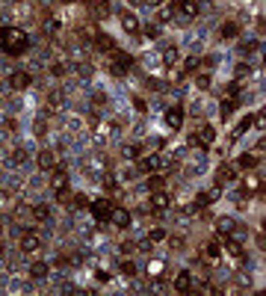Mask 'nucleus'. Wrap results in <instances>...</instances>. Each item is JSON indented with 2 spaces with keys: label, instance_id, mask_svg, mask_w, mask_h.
<instances>
[{
  "label": "nucleus",
  "instance_id": "nucleus-1",
  "mask_svg": "<svg viewBox=\"0 0 266 296\" xmlns=\"http://www.w3.org/2000/svg\"><path fill=\"white\" fill-rule=\"evenodd\" d=\"M30 48V36L21 27H3L0 33V51H6L9 56H21Z\"/></svg>",
  "mask_w": 266,
  "mask_h": 296
},
{
  "label": "nucleus",
  "instance_id": "nucleus-2",
  "mask_svg": "<svg viewBox=\"0 0 266 296\" xmlns=\"http://www.w3.org/2000/svg\"><path fill=\"white\" fill-rule=\"evenodd\" d=\"M169 163L160 157V154H148V157H139V163H136V172H145V175H151V172H163Z\"/></svg>",
  "mask_w": 266,
  "mask_h": 296
},
{
  "label": "nucleus",
  "instance_id": "nucleus-3",
  "mask_svg": "<svg viewBox=\"0 0 266 296\" xmlns=\"http://www.w3.org/2000/svg\"><path fill=\"white\" fill-rule=\"evenodd\" d=\"M130 62H133V59H130L127 54H122V51H116V59H112V62H109V71H112V74H116V77H122V74H127V68H130Z\"/></svg>",
  "mask_w": 266,
  "mask_h": 296
},
{
  "label": "nucleus",
  "instance_id": "nucleus-4",
  "mask_svg": "<svg viewBox=\"0 0 266 296\" xmlns=\"http://www.w3.org/2000/svg\"><path fill=\"white\" fill-rule=\"evenodd\" d=\"M169 204H172V199H169L166 190H154V193H151V210H154V213L169 210Z\"/></svg>",
  "mask_w": 266,
  "mask_h": 296
},
{
  "label": "nucleus",
  "instance_id": "nucleus-5",
  "mask_svg": "<svg viewBox=\"0 0 266 296\" xmlns=\"http://www.w3.org/2000/svg\"><path fill=\"white\" fill-rule=\"evenodd\" d=\"M175 12H180L183 18H195L198 15V0H172Z\"/></svg>",
  "mask_w": 266,
  "mask_h": 296
},
{
  "label": "nucleus",
  "instance_id": "nucleus-6",
  "mask_svg": "<svg viewBox=\"0 0 266 296\" xmlns=\"http://www.w3.org/2000/svg\"><path fill=\"white\" fill-rule=\"evenodd\" d=\"M89 207H92V216H95V222H106V219H109V210H112V204H109V202L98 199V202H92Z\"/></svg>",
  "mask_w": 266,
  "mask_h": 296
},
{
  "label": "nucleus",
  "instance_id": "nucleus-7",
  "mask_svg": "<svg viewBox=\"0 0 266 296\" xmlns=\"http://www.w3.org/2000/svg\"><path fill=\"white\" fill-rule=\"evenodd\" d=\"M106 222H112L116 228H127V225H130V213H127V210H122V207H112Z\"/></svg>",
  "mask_w": 266,
  "mask_h": 296
},
{
  "label": "nucleus",
  "instance_id": "nucleus-8",
  "mask_svg": "<svg viewBox=\"0 0 266 296\" xmlns=\"http://www.w3.org/2000/svg\"><path fill=\"white\" fill-rule=\"evenodd\" d=\"M51 190H53V193L68 190V175H65L62 169H53V175H51Z\"/></svg>",
  "mask_w": 266,
  "mask_h": 296
},
{
  "label": "nucleus",
  "instance_id": "nucleus-9",
  "mask_svg": "<svg viewBox=\"0 0 266 296\" xmlns=\"http://www.w3.org/2000/svg\"><path fill=\"white\" fill-rule=\"evenodd\" d=\"M39 246H42L39 234H30V231H27V234L21 237V249H24L27 255H33V252H39Z\"/></svg>",
  "mask_w": 266,
  "mask_h": 296
},
{
  "label": "nucleus",
  "instance_id": "nucleus-10",
  "mask_svg": "<svg viewBox=\"0 0 266 296\" xmlns=\"http://www.w3.org/2000/svg\"><path fill=\"white\" fill-rule=\"evenodd\" d=\"M9 86L12 89H27L30 86V74L27 71H12L9 74Z\"/></svg>",
  "mask_w": 266,
  "mask_h": 296
},
{
  "label": "nucleus",
  "instance_id": "nucleus-11",
  "mask_svg": "<svg viewBox=\"0 0 266 296\" xmlns=\"http://www.w3.org/2000/svg\"><path fill=\"white\" fill-rule=\"evenodd\" d=\"M166 125L169 128H180L183 125V110L180 107H169L166 110Z\"/></svg>",
  "mask_w": 266,
  "mask_h": 296
},
{
  "label": "nucleus",
  "instance_id": "nucleus-12",
  "mask_svg": "<svg viewBox=\"0 0 266 296\" xmlns=\"http://www.w3.org/2000/svg\"><path fill=\"white\" fill-rule=\"evenodd\" d=\"M175 290H177V293H189V290H193V276H189L186 270L177 273V278H175Z\"/></svg>",
  "mask_w": 266,
  "mask_h": 296
},
{
  "label": "nucleus",
  "instance_id": "nucleus-13",
  "mask_svg": "<svg viewBox=\"0 0 266 296\" xmlns=\"http://www.w3.org/2000/svg\"><path fill=\"white\" fill-rule=\"evenodd\" d=\"M234 228H237V222L231 219V216H219L216 219V231L225 237V234H234Z\"/></svg>",
  "mask_w": 266,
  "mask_h": 296
},
{
  "label": "nucleus",
  "instance_id": "nucleus-14",
  "mask_svg": "<svg viewBox=\"0 0 266 296\" xmlns=\"http://www.w3.org/2000/svg\"><path fill=\"white\" fill-rule=\"evenodd\" d=\"M35 163H39V169H45V172H53L56 169V154L53 151H42Z\"/></svg>",
  "mask_w": 266,
  "mask_h": 296
},
{
  "label": "nucleus",
  "instance_id": "nucleus-15",
  "mask_svg": "<svg viewBox=\"0 0 266 296\" xmlns=\"http://www.w3.org/2000/svg\"><path fill=\"white\" fill-rule=\"evenodd\" d=\"M225 252H228V255H234V258H243V255H246L243 243L234 240V237H228V234H225Z\"/></svg>",
  "mask_w": 266,
  "mask_h": 296
},
{
  "label": "nucleus",
  "instance_id": "nucleus-16",
  "mask_svg": "<svg viewBox=\"0 0 266 296\" xmlns=\"http://www.w3.org/2000/svg\"><path fill=\"white\" fill-rule=\"evenodd\" d=\"M119 18H122V27H124L127 33H136V30H139V18H136L133 12H127V9H124Z\"/></svg>",
  "mask_w": 266,
  "mask_h": 296
},
{
  "label": "nucleus",
  "instance_id": "nucleus-17",
  "mask_svg": "<svg viewBox=\"0 0 266 296\" xmlns=\"http://www.w3.org/2000/svg\"><path fill=\"white\" fill-rule=\"evenodd\" d=\"M237 178V166H219V172H216V181L219 184H228V181H234Z\"/></svg>",
  "mask_w": 266,
  "mask_h": 296
},
{
  "label": "nucleus",
  "instance_id": "nucleus-18",
  "mask_svg": "<svg viewBox=\"0 0 266 296\" xmlns=\"http://www.w3.org/2000/svg\"><path fill=\"white\" fill-rule=\"evenodd\" d=\"M195 139H201L198 145H201V148H207V145H210V142L216 139V130H213L210 125H204V128H201V133H195Z\"/></svg>",
  "mask_w": 266,
  "mask_h": 296
},
{
  "label": "nucleus",
  "instance_id": "nucleus-19",
  "mask_svg": "<svg viewBox=\"0 0 266 296\" xmlns=\"http://www.w3.org/2000/svg\"><path fill=\"white\" fill-rule=\"evenodd\" d=\"M95 42H98L101 51H116V42H112V36H106V33H98Z\"/></svg>",
  "mask_w": 266,
  "mask_h": 296
},
{
  "label": "nucleus",
  "instance_id": "nucleus-20",
  "mask_svg": "<svg viewBox=\"0 0 266 296\" xmlns=\"http://www.w3.org/2000/svg\"><path fill=\"white\" fill-rule=\"evenodd\" d=\"M243 193H246V196H251V193H260V181H257L254 175H248V178L243 181Z\"/></svg>",
  "mask_w": 266,
  "mask_h": 296
},
{
  "label": "nucleus",
  "instance_id": "nucleus-21",
  "mask_svg": "<svg viewBox=\"0 0 266 296\" xmlns=\"http://www.w3.org/2000/svg\"><path fill=\"white\" fill-rule=\"evenodd\" d=\"M237 104H240V98H237V95L225 98V101H222V107H219V110H222V116H231L234 110H237Z\"/></svg>",
  "mask_w": 266,
  "mask_h": 296
},
{
  "label": "nucleus",
  "instance_id": "nucleus-22",
  "mask_svg": "<svg viewBox=\"0 0 266 296\" xmlns=\"http://www.w3.org/2000/svg\"><path fill=\"white\" fill-rule=\"evenodd\" d=\"M237 33H240V27H237L234 21H228V24L219 30V36H222V39H237Z\"/></svg>",
  "mask_w": 266,
  "mask_h": 296
},
{
  "label": "nucleus",
  "instance_id": "nucleus-23",
  "mask_svg": "<svg viewBox=\"0 0 266 296\" xmlns=\"http://www.w3.org/2000/svg\"><path fill=\"white\" fill-rule=\"evenodd\" d=\"M219 252H222V243H219V240H210V243L204 246V255L210 258V261H216V258H219Z\"/></svg>",
  "mask_w": 266,
  "mask_h": 296
},
{
  "label": "nucleus",
  "instance_id": "nucleus-24",
  "mask_svg": "<svg viewBox=\"0 0 266 296\" xmlns=\"http://www.w3.org/2000/svg\"><path fill=\"white\" fill-rule=\"evenodd\" d=\"M48 270H51V267H48L45 261H35V264L30 267V273H33V278H45V276H48Z\"/></svg>",
  "mask_w": 266,
  "mask_h": 296
},
{
  "label": "nucleus",
  "instance_id": "nucleus-25",
  "mask_svg": "<svg viewBox=\"0 0 266 296\" xmlns=\"http://www.w3.org/2000/svg\"><path fill=\"white\" fill-rule=\"evenodd\" d=\"M237 169L251 172V169H254V154H240V157H237Z\"/></svg>",
  "mask_w": 266,
  "mask_h": 296
},
{
  "label": "nucleus",
  "instance_id": "nucleus-26",
  "mask_svg": "<svg viewBox=\"0 0 266 296\" xmlns=\"http://www.w3.org/2000/svg\"><path fill=\"white\" fill-rule=\"evenodd\" d=\"M33 216L39 219V222H48V219H51V207H48V204H35V207H33Z\"/></svg>",
  "mask_w": 266,
  "mask_h": 296
},
{
  "label": "nucleus",
  "instance_id": "nucleus-27",
  "mask_svg": "<svg viewBox=\"0 0 266 296\" xmlns=\"http://www.w3.org/2000/svg\"><path fill=\"white\" fill-rule=\"evenodd\" d=\"M148 190L154 193V190H163V178L157 175V172H151V178H148Z\"/></svg>",
  "mask_w": 266,
  "mask_h": 296
},
{
  "label": "nucleus",
  "instance_id": "nucleus-28",
  "mask_svg": "<svg viewBox=\"0 0 266 296\" xmlns=\"http://www.w3.org/2000/svg\"><path fill=\"white\" fill-rule=\"evenodd\" d=\"M177 56H180V54H177V48H169V51L163 54V62H166V65H175V62H177Z\"/></svg>",
  "mask_w": 266,
  "mask_h": 296
},
{
  "label": "nucleus",
  "instance_id": "nucleus-29",
  "mask_svg": "<svg viewBox=\"0 0 266 296\" xmlns=\"http://www.w3.org/2000/svg\"><path fill=\"white\" fill-rule=\"evenodd\" d=\"M92 12H95L98 18H106V15H109V6H106V3H92Z\"/></svg>",
  "mask_w": 266,
  "mask_h": 296
},
{
  "label": "nucleus",
  "instance_id": "nucleus-30",
  "mask_svg": "<svg viewBox=\"0 0 266 296\" xmlns=\"http://www.w3.org/2000/svg\"><path fill=\"white\" fill-rule=\"evenodd\" d=\"M157 33H160V30H157L154 24H145V27H142V36H145V39H157Z\"/></svg>",
  "mask_w": 266,
  "mask_h": 296
},
{
  "label": "nucleus",
  "instance_id": "nucleus-31",
  "mask_svg": "<svg viewBox=\"0 0 266 296\" xmlns=\"http://www.w3.org/2000/svg\"><path fill=\"white\" fill-rule=\"evenodd\" d=\"M124 154L127 157H142V145H124Z\"/></svg>",
  "mask_w": 266,
  "mask_h": 296
},
{
  "label": "nucleus",
  "instance_id": "nucleus-32",
  "mask_svg": "<svg viewBox=\"0 0 266 296\" xmlns=\"http://www.w3.org/2000/svg\"><path fill=\"white\" fill-rule=\"evenodd\" d=\"M148 240H151V243H160V240H166V231H163V228H154V231L148 234Z\"/></svg>",
  "mask_w": 266,
  "mask_h": 296
},
{
  "label": "nucleus",
  "instance_id": "nucleus-33",
  "mask_svg": "<svg viewBox=\"0 0 266 296\" xmlns=\"http://www.w3.org/2000/svg\"><path fill=\"white\" fill-rule=\"evenodd\" d=\"M119 270H122L124 276H133V273H136V267H133V261H122V267H119Z\"/></svg>",
  "mask_w": 266,
  "mask_h": 296
},
{
  "label": "nucleus",
  "instance_id": "nucleus-34",
  "mask_svg": "<svg viewBox=\"0 0 266 296\" xmlns=\"http://www.w3.org/2000/svg\"><path fill=\"white\" fill-rule=\"evenodd\" d=\"M207 204H210V196H207V193L195 196V207H207Z\"/></svg>",
  "mask_w": 266,
  "mask_h": 296
},
{
  "label": "nucleus",
  "instance_id": "nucleus-35",
  "mask_svg": "<svg viewBox=\"0 0 266 296\" xmlns=\"http://www.w3.org/2000/svg\"><path fill=\"white\" fill-rule=\"evenodd\" d=\"M51 74H53V77H62V74H65V65H62V62H53Z\"/></svg>",
  "mask_w": 266,
  "mask_h": 296
},
{
  "label": "nucleus",
  "instance_id": "nucleus-36",
  "mask_svg": "<svg viewBox=\"0 0 266 296\" xmlns=\"http://www.w3.org/2000/svg\"><path fill=\"white\" fill-rule=\"evenodd\" d=\"M163 142H166L163 136H154V139H151V142H148V148H154V151H157V148H163Z\"/></svg>",
  "mask_w": 266,
  "mask_h": 296
},
{
  "label": "nucleus",
  "instance_id": "nucleus-37",
  "mask_svg": "<svg viewBox=\"0 0 266 296\" xmlns=\"http://www.w3.org/2000/svg\"><path fill=\"white\" fill-rule=\"evenodd\" d=\"M248 128H251V119H246V122H240V128H237V130H234V133H237V136H240V133H246V130H248Z\"/></svg>",
  "mask_w": 266,
  "mask_h": 296
},
{
  "label": "nucleus",
  "instance_id": "nucleus-38",
  "mask_svg": "<svg viewBox=\"0 0 266 296\" xmlns=\"http://www.w3.org/2000/svg\"><path fill=\"white\" fill-rule=\"evenodd\" d=\"M198 65H201L198 56H189V59H186V71H193V68H198Z\"/></svg>",
  "mask_w": 266,
  "mask_h": 296
},
{
  "label": "nucleus",
  "instance_id": "nucleus-39",
  "mask_svg": "<svg viewBox=\"0 0 266 296\" xmlns=\"http://www.w3.org/2000/svg\"><path fill=\"white\" fill-rule=\"evenodd\" d=\"M254 51H257V42H246L243 45V54H254Z\"/></svg>",
  "mask_w": 266,
  "mask_h": 296
},
{
  "label": "nucleus",
  "instance_id": "nucleus-40",
  "mask_svg": "<svg viewBox=\"0 0 266 296\" xmlns=\"http://www.w3.org/2000/svg\"><path fill=\"white\" fill-rule=\"evenodd\" d=\"M51 107H62V95H59V92L51 95Z\"/></svg>",
  "mask_w": 266,
  "mask_h": 296
},
{
  "label": "nucleus",
  "instance_id": "nucleus-41",
  "mask_svg": "<svg viewBox=\"0 0 266 296\" xmlns=\"http://www.w3.org/2000/svg\"><path fill=\"white\" fill-rule=\"evenodd\" d=\"M74 204H77V207H86V204H89V199H86V196H83V193H80V196H77V199H74Z\"/></svg>",
  "mask_w": 266,
  "mask_h": 296
},
{
  "label": "nucleus",
  "instance_id": "nucleus-42",
  "mask_svg": "<svg viewBox=\"0 0 266 296\" xmlns=\"http://www.w3.org/2000/svg\"><path fill=\"white\" fill-rule=\"evenodd\" d=\"M151 246H154V243H151L148 237H145V240H139V249H142V252H151Z\"/></svg>",
  "mask_w": 266,
  "mask_h": 296
},
{
  "label": "nucleus",
  "instance_id": "nucleus-43",
  "mask_svg": "<svg viewBox=\"0 0 266 296\" xmlns=\"http://www.w3.org/2000/svg\"><path fill=\"white\" fill-rule=\"evenodd\" d=\"M198 86H201V89H207V86H210V77H207V74H201V77H198Z\"/></svg>",
  "mask_w": 266,
  "mask_h": 296
},
{
  "label": "nucleus",
  "instance_id": "nucleus-44",
  "mask_svg": "<svg viewBox=\"0 0 266 296\" xmlns=\"http://www.w3.org/2000/svg\"><path fill=\"white\" fill-rule=\"evenodd\" d=\"M248 74V65H237V77H246Z\"/></svg>",
  "mask_w": 266,
  "mask_h": 296
},
{
  "label": "nucleus",
  "instance_id": "nucleus-45",
  "mask_svg": "<svg viewBox=\"0 0 266 296\" xmlns=\"http://www.w3.org/2000/svg\"><path fill=\"white\" fill-rule=\"evenodd\" d=\"M169 243H172V249H180V246H183V240H180V237H172Z\"/></svg>",
  "mask_w": 266,
  "mask_h": 296
},
{
  "label": "nucleus",
  "instance_id": "nucleus-46",
  "mask_svg": "<svg viewBox=\"0 0 266 296\" xmlns=\"http://www.w3.org/2000/svg\"><path fill=\"white\" fill-rule=\"evenodd\" d=\"M145 3H148V6H160V3H163V0H145Z\"/></svg>",
  "mask_w": 266,
  "mask_h": 296
},
{
  "label": "nucleus",
  "instance_id": "nucleus-47",
  "mask_svg": "<svg viewBox=\"0 0 266 296\" xmlns=\"http://www.w3.org/2000/svg\"><path fill=\"white\" fill-rule=\"evenodd\" d=\"M62 3H77V0H62Z\"/></svg>",
  "mask_w": 266,
  "mask_h": 296
},
{
  "label": "nucleus",
  "instance_id": "nucleus-48",
  "mask_svg": "<svg viewBox=\"0 0 266 296\" xmlns=\"http://www.w3.org/2000/svg\"><path fill=\"white\" fill-rule=\"evenodd\" d=\"M0 33H3V30H0Z\"/></svg>",
  "mask_w": 266,
  "mask_h": 296
}]
</instances>
